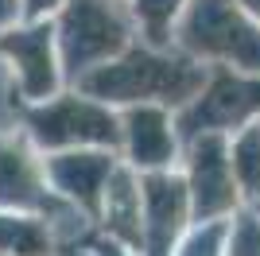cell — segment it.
I'll use <instances>...</instances> for the list:
<instances>
[{
  "mask_svg": "<svg viewBox=\"0 0 260 256\" xmlns=\"http://www.w3.org/2000/svg\"><path fill=\"white\" fill-rule=\"evenodd\" d=\"M186 198L198 221H217L237 206V182L229 171V148L217 132H198L190 144V171H186Z\"/></svg>",
  "mask_w": 260,
  "mask_h": 256,
  "instance_id": "cell-5",
  "label": "cell"
},
{
  "mask_svg": "<svg viewBox=\"0 0 260 256\" xmlns=\"http://www.w3.org/2000/svg\"><path fill=\"white\" fill-rule=\"evenodd\" d=\"M113 167H117V163H113V155H105V151H62V155H54L43 167V175L51 179L54 190H62L66 198H74L86 213H98Z\"/></svg>",
  "mask_w": 260,
  "mask_h": 256,
  "instance_id": "cell-10",
  "label": "cell"
},
{
  "mask_svg": "<svg viewBox=\"0 0 260 256\" xmlns=\"http://www.w3.org/2000/svg\"><path fill=\"white\" fill-rule=\"evenodd\" d=\"M229 256H260V217L245 213V217H237V221H233Z\"/></svg>",
  "mask_w": 260,
  "mask_h": 256,
  "instance_id": "cell-16",
  "label": "cell"
},
{
  "mask_svg": "<svg viewBox=\"0 0 260 256\" xmlns=\"http://www.w3.org/2000/svg\"><path fill=\"white\" fill-rule=\"evenodd\" d=\"M101 217H105L109 233L117 237L120 245H140V190H136V179L132 171L113 167L105 182V194H101Z\"/></svg>",
  "mask_w": 260,
  "mask_h": 256,
  "instance_id": "cell-12",
  "label": "cell"
},
{
  "mask_svg": "<svg viewBox=\"0 0 260 256\" xmlns=\"http://www.w3.org/2000/svg\"><path fill=\"white\" fill-rule=\"evenodd\" d=\"M179 47L194 58H217L260 74V27L233 0H194L179 27Z\"/></svg>",
  "mask_w": 260,
  "mask_h": 256,
  "instance_id": "cell-2",
  "label": "cell"
},
{
  "mask_svg": "<svg viewBox=\"0 0 260 256\" xmlns=\"http://www.w3.org/2000/svg\"><path fill=\"white\" fill-rule=\"evenodd\" d=\"M31 136L54 151L74 148H117L120 120L93 97H58L31 113Z\"/></svg>",
  "mask_w": 260,
  "mask_h": 256,
  "instance_id": "cell-4",
  "label": "cell"
},
{
  "mask_svg": "<svg viewBox=\"0 0 260 256\" xmlns=\"http://www.w3.org/2000/svg\"><path fill=\"white\" fill-rule=\"evenodd\" d=\"M229 171L245 194L260 198V124H245L229 148Z\"/></svg>",
  "mask_w": 260,
  "mask_h": 256,
  "instance_id": "cell-14",
  "label": "cell"
},
{
  "mask_svg": "<svg viewBox=\"0 0 260 256\" xmlns=\"http://www.w3.org/2000/svg\"><path fill=\"white\" fill-rule=\"evenodd\" d=\"M120 140L144 171H163L175 155V124L159 105H132L120 120Z\"/></svg>",
  "mask_w": 260,
  "mask_h": 256,
  "instance_id": "cell-11",
  "label": "cell"
},
{
  "mask_svg": "<svg viewBox=\"0 0 260 256\" xmlns=\"http://www.w3.org/2000/svg\"><path fill=\"white\" fill-rule=\"evenodd\" d=\"M179 8H183V0H132V12L144 23L152 47H167L171 43V20L179 16Z\"/></svg>",
  "mask_w": 260,
  "mask_h": 256,
  "instance_id": "cell-15",
  "label": "cell"
},
{
  "mask_svg": "<svg viewBox=\"0 0 260 256\" xmlns=\"http://www.w3.org/2000/svg\"><path fill=\"white\" fill-rule=\"evenodd\" d=\"M260 113V78H237V74H217L206 93H198V101L186 109L183 128L190 136L198 132H214V128L245 124V120Z\"/></svg>",
  "mask_w": 260,
  "mask_h": 256,
  "instance_id": "cell-7",
  "label": "cell"
},
{
  "mask_svg": "<svg viewBox=\"0 0 260 256\" xmlns=\"http://www.w3.org/2000/svg\"><path fill=\"white\" fill-rule=\"evenodd\" d=\"M51 4H58V0H27V12H43V8H51Z\"/></svg>",
  "mask_w": 260,
  "mask_h": 256,
  "instance_id": "cell-19",
  "label": "cell"
},
{
  "mask_svg": "<svg viewBox=\"0 0 260 256\" xmlns=\"http://www.w3.org/2000/svg\"><path fill=\"white\" fill-rule=\"evenodd\" d=\"M66 256H78V252H66Z\"/></svg>",
  "mask_w": 260,
  "mask_h": 256,
  "instance_id": "cell-22",
  "label": "cell"
},
{
  "mask_svg": "<svg viewBox=\"0 0 260 256\" xmlns=\"http://www.w3.org/2000/svg\"><path fill=\"white\" fill-rule=\"evenodd\" d=\"M16 20V0H0V27Z\"/></svg>",
  "mask_w": 260,
  "mask_h": 256,
  "instance_id": "cell-18",
  "label": "cell"
},
{
  "mask_svg": "<svg viewBox=\"0 0 260 256\" xmlns=\"http://www.w3.org/2000/svg\"><path fill=\"white\" fill-rule=\"evenodd\" d=\"M179 256H221V229H217V225L198 229V233L186 241V248Z\"/></svg>",
  "mask_w": 260,
  "mask_h": 256,
  "instance_id": "cell-17",
  "label": "cell"
},
{
  "mask_svg": "<svg viewBox=\"0 0 260 256\" xmlns=\"http://www.w3.org/2000/svg\"><path fill=\"white\" fill-rule=\"evenodd\" d=\"M241 4H245V12H249V16H256V20H260V0H241Z\"/></svg>",
  "mask_w": 260,
  "mask_h": 256,
  "instance_id": "cell-21",
  "label": "cell"
},
{
  "mask_svg": "<svg viewBox=\"0 0 260 256\" xmlns=\"http://www.w3.org/2000/svg\"><path fill=\"white\" fill-rule=\"evenodd\" d=\"M144 213H140V241L148 256H171L175 241L186 225L190 198H186V182L171 171H152L140 186Z\"/></svg>",
  "mask_w": 260,
  "mask_h": 256,
  "instance_id": "cell-6",
  "label": "cell"
},
{
  "mask_svg": "<svg viewBox=\"0 0 260 256\" xmlns=\"http://www.w3.org/2000/svg\"><path fill=\"white\" fill-rule=\"evenodd\" d=\"M58 43H62V66L82 78L124 51L128 20L117 8V0H70L58 20Z\"/></svg>",
  "mask_w": 260,
  "mask_h": 256,
  "instance_id": "cell-3",
  "label": "cell"
},
{
  "mask_svg": "<svg viewBox=\"0 0 260 256\" xmlns=\"http://www.w3.org/2000/svg\"><path fill=\"white\" fill-rule=\"evenodd\" d=\"M51 252V233L39 217H16L0 213V256H47Z\"/></svg>",
  "mask_w": 260,
  "mask_h": 256,
  "instance_id": "cell-13",
  "label": "cell"
},
{
  "mask_svg": "<svg viewBox=\"0 0 260 256\" xmlns=\"http://www.w3.org/2000/svg\"><path fill=\"white\" fill-rule=\"evenodd\" d=\"M82 93L98 101H117V105H190L202 85L206 70L183 54H159L152 47H128L117 58L101 62L98 70L78 78Z\"/></svg>",
  "mask_w": 260,
  "mask_h": 256,
  "instance_id": "cell-1",
  "label": "cell"
},
{
  "mask_svg": "<svg viewBox=\"0 0 260 256\" xmlns=\"http://www.w3.org/2000/svg\"><path fill=\"white\" fill-rule=\"evenodd\" d=\"M0 206L4 210H54L47 175L23 140H0Z\"/></svg>",
  "mask_w": 260,
  "mask_h": 256,
  "instance_id": "cell-9",
  "label": "cell"
},
{
  "mask_svg": "<svg viewBox=\"0 0 260 256\" xmlns=\"http://www.w3.org/2000/svg\"><path fill=\"white\" fill-rule=\"evenodd\" d=\"M98 252H101V256H124V248H120V245H101Z\"/></svg>",
  "mask_w": 260,
  "mask_h": 256,
  "instance_id": "cell-20",
  "label": "cell"
},
{
  "mask_svg": "<svg viewBox=\"0 0 260 256\" xmlns=\"http://www.w3.org/2000/svg\"><path fill=\"white\" fill-rule=\"evenodd\" d=\"M0 51L12 58L20 89L31 101H47L58 85V62H54V35L51 23H35L27 31H8L0 35Z\"/></svg>",
  "mask_w": 260,
  "mask_h": 256,
  "instance_id": "cell-8",
  "label": "cell"
}]
</instances>
